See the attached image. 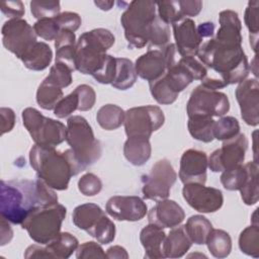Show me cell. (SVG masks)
I'll return each instance as SVG.
<instances>
[{"instance_id": "obj_1", "label": "cell", "mask_w": 259, "mask_h": 259, "mask_svg": "<svg viewBox=\"0 0 259 259\" xmlns=\"http://www.w3.org/2000/svg\"><path fill=\"white\" fill-rule=\"evenodd\" d=\"M58 202L55 189L37 177L31 180L1 181V217L14 225H21L28 213L37 206Z\"/></svg>"}, {"instance_id": "obj_2", "label": "cell", "mask_w": 259, "mask_h": 259, "mask_svg": "<svg viewBox=\"0 0 259 259\" xmlns=\"http://www.w3.org/2000/svg\"><path fill=\"white\" fill-rule=\"evenodd\" d=\"M196 57L212 72L207 75L220 79L225 87L242 82L250 72L242 44L211 37L201 44Z\"/></svg>"}, {"instance_id": "obj_3", "label": "cell", "mask_w": 259, "mask_h": 259, "mask_svg": "<svg viewBox=\"0 0 259 259\" xmlns=\"http://www.w3.org/2000/svg\"><path fill=\"white\" fill-rule=\"evenodd\" d=\"M29 162L37 177L55 190H66L70 178L83 171L71 149L59 152L55 147L34 144L29 151Z\"/></svg>"}, {"instance_id": "obj_4", "label": "cell", "mask_w": 259, "mask_h": 259, "mask_svg": "<svg viewBox=\"0 0 259 259\" xmlns=\"http://www.w3.org/2000/svg\"><path fill=\"white\" fill-rule=\"evenodd\" d=\"M115 41L114 35L105 28H95L82 33L76 44L75 69L93 76L104 64L109 50Z\"/></svg>"}, {"instance_id": "obj_5", "label": "cell", "mask_w": 259, "mask_h": 259, "mask_svg": "<svg viewBox=\"0 0 259 259\" xmlns=\"http://www.w3.org/2000/svg\"><path fill=\"white\" fill-rule=\"evenodd\" d=\"M66 141L83 171L101 157V144L95 139L89 122L81 115L68 118Z\"/></svg>"}, {"instance_id": "obj_6", "label": "cell", "mask_w": 259, "mask_h": 259, "mask_svg": "<svg viewBox=\"0 0 259 259\" xmlns=\"http://www.w3.org/2000/svg\"><path fill=\"white\" fill-rule=\"evenodd\" d=\"M156 2L151 0H135L121 14L120 22L128 45L142 49L149 42V33L157 15Z\"/></svg>"}, {"instance_id": "obj_7", "label": "cell", "mask_w": 259, "mask_h": 259, "mask_svg": "<svg viewBox=\"0 0 259 259\" xmlns=\"http://www.w3.org/2000/svg\"><path fill=\"white\" fill-rule=\"evenodd\" d=\"M67 208L61 203L37 206L32 209L21 224L30 239L40 245L53 241L60 233L66 218Z\"/></svg>"}, {"instance_id": "obj_8", "label": "cell", "mask_w": 259, "mask_h": 259, "mask_svg": "<svg viewBox=\"0 0 259 259\" xmlns=\"http://www.w3.org/2000/svg\"><path fill=\"white\" fill-rule=\"evenodd\" d=\"M21 116L23 125L35 145L56 147L66 141L67 126L61 121L42 115L33 107L25 108Z\"/></svg>"}, {"instance_id": "obj_9", "label": "cell", "mask_w": 259, "mask_h": 259, "mask_svg": "<svg viewBox=\"0 0 259 259\" xmlns=\"http://www.w3.org/2000/svg\"><path fill=\"white\" fill-rule=\"evenodd\" d=\"M229 109L230 102L225 93L207 88L201 84L192 90L186 105L188 117H220L224 116Z\"/></svg>"}, {"instance_id": "obj_10", "label": "cell", "mask_w": 259, "mask_h": 259, "mask_svg": "<svg viewBox=\"0 0 259 259\" xmlns=\"http://www.w3.org/2000/svg\"><path fill=\"white\" fill-rule=\"evenodd\" d=\"M165 121L162 109L155 105H143L130 108L124 115V131L127 138H149Z\"/></svg>"}, {"instance_id": "obj_11", "label": "cell", "mask_w": 259, "mask_h": 259, "mask_svg": "<svg viewBox=\"0 0 259 259\" xmlns=\"http://www.w3.org/2000/svg\"><path fill=\"white\" fill-rule=\"evenodd\" d=\"M176 179L177 174L169 160L161 159L157 161L150 173L143 176L142 192L144 198L155 201L168 198Z\"/></svg>"}, {"instance_id": "obj_12", "label": "cell", "mask_w": 259, "mask_h": 259, "mask_svg": "<svg viewBox=\"0 0 259 259\" xmlns=\"http://www.w3.org/2000/svg\"><path fill=\"white\" fill-rule=\"evenodd\" d=\"M1 32L4 48L20 60L37 42L33 26L22 18L8 19L4 22Z\"/></svg>"}, {"instance_id": "obj_13", "label": "cell", "mask_w": 259, "mask_h": 259, "mask_svg": "<svg viewBox=\"0 0 259 259\" xmlns=\"http://www.w3.org/2000/svg\"><path fill=\"white\" fill-rule=\"evenodd\" d=\"M248 148V140L244 134L224 141L220 149L207 158V165L212 172H223L243 165Z\"/></svg>"}, {"instance_id": "obj_14", "label": "cell", "mask_w": 259, "mask_h": 259, "mask_svg": "<svg viewBox=\"0 0 259 259\" xmlns=\"http://www.w3.org/2000/svg\"><path fill=\"white\" fill-rule=\"evenodd\" d=\"M182 195L192 208L202 213L214 212L224 203V196L220 189L200 183L184 184Z\"/></svg>"}, {"instance_id": "obj_15", "label": "cell", "mask_w": 259, "mask_h": 259, "mask_svg": "<svg viewBox=\"0 0 259 259\" xmlns=\"http://www.w3.org/2000/svg\"><path fill=\"white\" fill-rule=\"evenodd\" d=\"M243 120L252 126L259 123V85L257 78L245 79L235 92Z\"/></svg>"}, {"instance_id": "obj_16", "label": "cell", "mask_w": 259, "mask_h": 259, "mask_svg": "<svg viewBox=\"0 0 259 259\" xmlns=\"http://www.w3.org/2000/svg\"><path fill=\"white\" fill-rule=\"evenodd\" d=\"M105 209L113 219L127 222L140 221L148 211L146 202L134 195H114L107 200Z\"/></svg>"}, {"instance_id": "obj_17", "label": "cell", "mask_w": 259, "mask_h": 259, "mask_svg": "<svg viewBox=\"0 0 259 259\" xmlns=\"http://www.w3.org/2000/svg\"><path fill=\"white\" fill-rule=\"evenodd\" d=\"M207 167V156L203 151L195 149L186 150L180 159L179 178L184 184H204Z\"/></svg>"}, {"instance_id": "obj_18", "label": "cell", "mask_w": 259, "mask_h": 259, "mask_svg": "<svg viewBox=\"0 0 259 259\" xmlns=\"http://www.w3.org/2000/svg\"><path fill=\"white\" fill-rule=\"evenodd\" d=\"M175 47L182 57H196L202 44V38L196 30V25L191 18H183L172 24Z\"/></svg>"}, {"instance_id": "obj_19", "label": "cell", "mask_w": 259, "mask_h": 259, "mask_svg": "<svg viewBox=\"0 0 259 259\" xmlns=\"http://www.w3.org/2000/svg\"><path fill=\"white\" fill-rule=\"evenodd\" d=\"M185 212L183 208L174 200L163 199L157 201L148 212V221L162 229H173L178 227L184 220Z\"/></svg>"}, {"instance_id": "obj_20", "label": "cell", "mask_w": 259, "mask_h": 259, "mask_svg": "<svg viewBox=\"0 0 259 259\" xmlns=\"http://www.w3.org/2000/svg\"><path fill=\"white\" fill-rule=\"evenodd\" d=\"M137 75L149 82L159 79L166 73V60L162 50H149L136 60Z\"/></svg>"}, {"instance_id": "obj_21", "label": "cell", "mask_w": 259, "mask_h": 259, "mask_svg": "<svg viewBox=\"0 0 259 259\" xmlns=\"http://www.w3.org/2000/svg\"><path fill=\"white\" fill-rule=\"evenodd\" d=\"M166 234L164 230L154 224L147 225L140 233V241L145 249V258L159 259L165 258L163 253V242Z\"/></svg>"}, {"instance_id": "obj_22", "label": "cell", "mask_w": 259, "mask_h": 259, "mask_svg": "<svg viewBox=\"0 0 259 259\" xmlns=\"http://www.w3.org/2000/svg\"><path fill=\"white\" fill-rule=\"evenodd\" d=\"M191 245L192 242L187 236L184 226L179 225L166 235L162 249L165 258H180L190 249Z\"/></svg>"}, {"instance_id": "obj_23", "label": "cell", "mask_w": 259, "mask_h": 259, "mask_svg": "<svg viewBox=\"0 0 259 259\" xmlns=\"http://www.w3.org/2000/svg\"><path fill=\"white\" fill-rule=\"evenodd\" d=\"M105 217L102 208L95 203H84L75 207L72 214L73 224L88 234Z\"/></svg>"}, {"instance_id": "obj_24", "label": "cell", "mask_w": 259, "mask_h": 259, "mask_svg": "<svg viewBox=\"0 0 259 259\" xmlns=\"http://www.w3.org/2000/svg\"><path fill=\"white\" fill-rule=\"evenodd\" d=\"M76 35L73 31L61 29L55 39L56 62L68 66L72 71L75 69V53H76Z\"/></svg>"}, {"instance_id": "obj_25", "label": "cell", "mask_w": 259, "mask_h": 259, "mask_svg": "<svg viewBox=\"0 0 259 259\" xmlns=\"http://www.w3.org/2000/svg\"><path fill=\"white\" fill-rule=\"evenodd\" d=\"M220 28L215 38L220 40L242 44V24L238 13L233 10H224L219 15Z\"/></svg>"}, {"instance_id": "obj_26", "label": "cell", "mask_w": 259, "mask_h": 259, "mask_svg": "<svg viewBox=\"0 0 259 259\" xmlns=\"http://www.w3.org/2000/svg\"><path fill=\"white\" fill-rule=\"evenodd\" d=\"M152 148L149 138L131 137L123 145L125 159L135 166H142L150 159Z\"/></svg>"}, {"instance_id": "obj_27", "label": "cell", "mask_w": 259, "mask_h": 259, "mask_svg": "<svg viewBox=\"0 0 259 259\" xmlns=\"http://www.w3.org/2000/svg\"><path fill=\"white\" fill-rule=\"evenodd\" d=\"M52 59L53 52L50 46L44 41H37L21 61L29 70L42 71L49 67Z\"/></svg>"}, {"instance_id": "obj_28", "label": "cell", "mask_w": 259, "mask_h": 259, "mask_svg": "<svg viewBox=\"0 0 259 259\" xmlns=\"http://www.w3.org/2000/svg\"><path fill=\"white\" fill-rule=\"evenodd\" d=\"M78 240L76 237L67 232H61L53 241L46 244V248L51 258L67 259L78 248Z\"/></svg>"}, {"instance_id": "obj_29", "label": "cell", "mask_w": 259, "mask_h": 259, "mask_svg": "<svg viewBox=\"0 0 259 259\" xmlns=\"http://www.w3.org/2000/svg\"><path fill=\"white\" fill-rule=\"evenodd\" d=\"M115 60L116 68L111 85L118 90H126L137 81L135 64L126 58H115Z\"/></svg>"}, {"instance_id": "obj_30", "label": "cell", "mask_w": 259, "mask_h": 259, "mask_svg": "<svg viewBox=\"0 0 259 259\" xmlns=\"http://www.w3.org/2000/svg\"><path fill=\"white\" fill-rule=\"evenodd\" d=\"M184 229L192 243L196 245H203L213 228L211 223L205 217L194 214L187 220L184 225Z\"/></svg>"}, {"instance_id": "obj_31", "label": "cell", "mask_w": 259, "mask_h": 259, "mask_svg": "<svg viewBox=\"0 0 259 259\" xmlns=\"http://www.w3.org/2000/svg\"><path fill=\"white\" fill-rule=\"evenodd\" d=\"M248 170V175L245 183L240 188L242 200L247 205H253L258 202V163L256 161L245 164Z\"/></svg>"}, {"instance_id": "obj_32", "label": "cell", "mask_w": 259, "mask_h": 259, "mask_svg": "<svg viewBox=\"0 0 259 259\" xmlns=\"http://www.w3.org/2000/svg\"><path fill=\"white\" fill-rule=\"evenodd\" d=\"M213 117L208 116H190L188 117V131L191 137L203 143L213 141Z\"/></svg>"}, {"instance_id": "obj_33", "label": "cell", "mask_w": 259, "mask_h": 259, "mask_svg": "<svg viewBox=\"0 0 259 259\" xmlns=\"http://www.w3.org/2000/svg\"><path fill=\"white\" fill-rule=\"evenodd\" d=\"M125 111L115 104H105L99 108L96 114L98 124L106 131L118 128L124 121Z\"/></svg>"}, {"instance_id": "obj_34", "label": "cell", "mask_w": 259, "mask_h": 259, "mask_svg": "<svg viewBox=\"0 0 259 259\" xmlns=\"http://www.w3.org/2000/svg\"><path fill=\"white\" fill-rule=\"evenodd\" d=\"M205 244L210 254L215 258H226L232 251V239L224 230L212 229Z\"/></svg>"}, {"instance_id": "obj_35", "label": "cell", "mask_w": 259, "mask_h": 259, "mask_svg": "<svg viewBox=\"0 0 259 259\" xmlns=\"http://www.w3.org/2000/svg\"><path fill=\"white\" fill-rule=\"evenodd\" d=\"M63 97L64 93L62 88L48 82L45 79L39 84L36 91V102L46 110L55 109L56 105Z\"/></svg>"}, {"instance_id": "obj_36", "label": "cell", "mask_w": 259, "mask_h": 259, "mask_svg": "<svg viewBox=\"0 0 259 259\" xmlns=\"http://www.w3.org/2000/svg\"><path fill=\"white\" fill-rule=\"evenodd\" d=\"M170 28L169 25L160 19L156 15L149 33V48L150 50H160L162 51L170 44Z\"/></svg>"}, {"instance_id": "obj_37", "label": "cell", "mask_w": 259, "mask_h": 259, "mask_svg": "<svg viewBox=\"0 0 259 259\" xmlns=\"http://www.w3.org/2000/svg\"><path fill=\"white\" fill-rule=\"evenodd\" d=\"M239 248L246 255L254 258L259 257V228L251 225L245 228L239 237Z\"/></svg>"}, {"instance_id": "obj_38", "label": "cell", "mask_w": 259, "mask_h": 259, "mask_svg": "<svg viewBox=\"0 0 259 259\" xmlns=\"http://www.w3.org/2000/svg\"><path fill=\"white\" fill-rule=\"evenodd\" d=\"M240 134V124L233 116H222L214 121L213 138L219 141H228Z\"/></svg>"}, {"instance_id": "obj_39", "label": "cell", "mask_w": 259, "mask_h": 259, "mask_svg": "<svg viewBox=\"0 0 259 259\" xmlns=\"http://www.w3.org/2000/svg\"><path fill=\"white\" fill-rule=\"evenodd\" d=\"M149 87L152 96L159 104H171L178 97V93L169 86L163 76L149 82Z\"/></svg>"}, {"instance_id": "obj_40", "label": "cell", "mask_w": 259, "mask_h": 259, "mask_svg": "<svg viewBox=\"0 0 259 259\" xmlns=\"http://www.w3.org/2000/svg\"><path fill=\"white\" fill-rule=\"evenodd\" d=\"M258 15H259V2L257 0L250 1L245 10L244 20L250 32V45L255 53L257 49V39H258V32H259Z\"/></svg>"}, {"instance_id": "obj_41", "label": "cell", "mask_w": 259, "mask_h": 259, "mask_svg": "<svg viewBox=\"0 0 259 259\" xmlns=\"http://www.w3.org/2000/svg\"><path fill=\"white\" fill-rule=\"evenodd\" d=\"M156 7L158 10V16L166 24H173L185 18L183 16L179 0L170 1H159L156 2Z\"/></svg>"}, {"instance_id": "obj_42", "label": "cell", "mask_w": 259, "mask_h": 259, "mask_svg": "<svg viewBox=\"0 0 259 259\" xmlns=\"http://www.w3.org/2000/svg\"><path fill=\"white\" fill-rule=\"evenodd\" d=\"M248 170L246 165H240L233 169L223 171L221 182L228 190H240L247 179Z\"/></svg>"}, {"instance_id": "obj_43", "label": "cell", "mask_w": 259, "mask_h": 259, "mask_svg": "<svg viewBox=\"0 0 259 259\" xmlns=\"http://www.w3.org/2000/svg\"><path fill=\"white\" fill-rule=\"evenodd\" d=\"M61 5L59 1H31L30 12L37 20L55 18L60 14Z\"/></svg>"}, {"instance_id": "obj_44", "label": "cell", "mask_w": 259, "mask_h": 259, "mask_svg": "<svg viewBox=\"0 0 259 259\" xmlns=\"http://www.w3.org/2000/svg\"><path fill=\"white\" fill-rule=\"evenodd\" d=\"M72 70L61 63H55L51 67L49 75L45 78L48 82L60 87V88H66L72 83Z\"/></svg>"}, {"instance_id": "obj_45", "label": "cell", "mask_w": 259, "mask_h": 259, "mask_svg": "<svg viewBox=\"0 0 259 259\" xmlns=\"http://www.w3.org/2000/svg\"><path fill=\"white\" fill-rule=\"evenodd\" d=\"M89 235L101 244H109L115 237V226L113 222L106 215L98 223V225L89 233Z\"/></svg>"}, {"instance_id": "obj_46", "label": "cell", "mask_w": 259, "mask_h": 259, "mask_svg": "<svg viewBox=\"0 0 259 259\" xmlns=\"http://www.w3.org/2000/svg\"><path fill=\"white\" fill-rule=\"evenodd\" d=\"M33 29L37 36L46 39V40H53L56 39L61 28L59 27L55 18H47L37 20L33 24Z\"/></svg>"}, {"instance_id": "obj_47", "label": "cell", "mask_w": 259, "mask_h": 259, "mask_svg": "<svg viewBox=\"0 0 259 259\" xmlns=\"http://www.w3.org/2000/svg\"><path fill=\"white\" fill-rule=\"evenodd\" d=\"M78 189L85 196H94L102 189V182L93 173H86L78 180Z\"/></svg>"}, {"instance_id": "obj_48", "label": "cell", "mask_w": 259, "mask_h": 259, "mask_svg": "<svg viewBox=\"0 0 259 259\" xmlns=\"http://www.w3.org/2000/svg\"><path fill=\"white\" fill-rule=\"evenodd\" d=\"M78 105H79L78 95L74 90L67 96L63 97L58 102V104L54 109V113L59 118H65L70 114H72L75 110H78Z\"/></svg>"}, {"instance_id": "obj_49", "label": "cell", "mask_w": 259, "mask_h": 259, "mask_svg": "<svg viewBox=\"0 0 259 259\" xmlns=\"http://www.w3.org/2000/svg\"><path fill=\"white\" fill-rule=\"evenodd\" d=\"M75 92L77 93L79 99L78 110L87 111L94 106L96 101V94L91 86L86 84L79 85L75 88Z\"/></svg>"}, {"instance_id": "obj_50", "label": "cell", "mask_w": 259, "mask_h": 259, "mask_svg": "<svg viewBox=\"0 0 259 259\" xmlns=\"http://www.w3.org/2000/svg\"><path fill=\"white\" fill-rule=\"evenodd\" d=\"M116 60L114 57L107 55L102 67L93 75V78L101 84H111L114 78Z\"/></svg>"}, {"instance_id": "obj_51", "label": "cell", "mask_w": 259, "mask_h": 259, "mask_svg": "<svg viewBox=\"0 0 259 259\" xmlns=\"http://www.w3.org/2000/svg\"><path fill=\"white\" fill-rule=\"evenodd\" d=\"M76 257L78 259L84 258H107L106 253L102 247L96 242H85L76 249Z\"/></svg>"}, {"instance_id": "obj_52", "label": "cell", "mask_w": 259, "mask_h": 259, "mask_svg": "<svg viewBox=\"0 0 259 259\" xmlns=\"http://www.w3.org/2000/svg\"><path fill=\"white\" fill-rule=\"evenodd\" d=\"M59 27L61 29H67L70 31H76L81 25V17L78 13L75 12H62L55 17Z\"/></svg>"}, {"instance_id": "obj_53", "label": "cell", "mask_w": 259, "mask_h": 259, "mask_svg": "<svg viewBox=\"0 0 259 259\" xmlns=\"http://www.w3.org/2000/svg\"><path fill=\"white\" fill-rule=\"evenodd\" d=\"M0 9L9 19L21 18L25 12L23 3L21 1H6L0 4Z\"/></svg>"}, {"instance_id": "obj_54", "label": "cell", "mask_w": 259, "mask_h": 259, "mask_svg": "<svg viewBox=\"0 0 259 259\" xmlns=\"http://www.w3.org/2000/svg\"><path fill=\"white\" fill-rule=\"evenodd\" d=\"M1 135L10 132L15 124V113L11 108L1 107Z\"/></svg>"}, {"instance_id": "obj_55", "label": "cell", "mask_w": 259, "mask_h": 259, "mask_svg": "<svg viewBox=\"0 0 259 259\" xmlns=\"http://www.w3.org/2000/svg\"><path fill=\"white\" fill-rule=\"evenodd\" d=\"M179 2L185 18L196 16L202 8V2L199 0H179Z\"/></svg>"}, {"instance_id": "obj_56", "label": "cell", "mask_w": 259, "mask_h": 259, "mask_svg": "<svg viewBox=\"0 0 259 259\" xmlns=\"http://www.w3.org/2000/svg\"><path fill=\"white\" fill-rule=\"evenodd\" d=\"M25 258H51L47 248L45 245L34 244L25 250L24 253Z\"/></svg>"}, {"instance_id": "obj_57", "label": "cell", "mask_w": 259, "mask_h": 259, "mask_svg": "<svg viewBox=\"0 0 259 259\" xmlns=\"http://www.w3.org/2000/svg\"><path fill=\"white\" fill-rule=\"evenodd\" d=\"M10 222H8L6 219H4L3 217H1V227H0V234H1V238H0V245L4 246L7 243H9L13 237V231L9 225Z\"/></svg>"}, {"instance_id": "obj_58", "label": "cell", "mask_w": 259, "mask_h": 259, "mask_svg": "<svg viewBox=\"0 0 259 259\" xmlns=\"http://www.w3.org/2000/svg\"><path fill=\"white\" fill-rule=\"evenodd\" d=\"M196 30L202 39L203 38L209 39L212 37L214 32V24L212 22H203L196 27Z\"/></svg>"}, {"instance_id": "obj_59", "label": "cell", "mask_w": 259, "mask_h": 259, "mask_svg": "<svg viewBox=\"0 0 259 259\" xmlns=\"http://www.w3.org/2000/svg\"><path fill=\"white\" fill-rule=\"evenodd\" d=\"M107 258H118V259H126L128 258V254L126 250L121 246H112L106 250Z\"/></svg>"}, {"instance_id": "obj_60", "label": "cell", "mask_w": 259, "mask_h": 259, "mask_svg": "<svg viewBox=\"0 0 259 259\" xmlns=\"http://www.w3.org/2000/svg\"><path fill=\"white\" fill-rule=\"evenodd\" d=\"M94 4L99 7L101 10L108 11L112 8L114 2L113 1H94Z\"/></svg>"}]
</instances>
